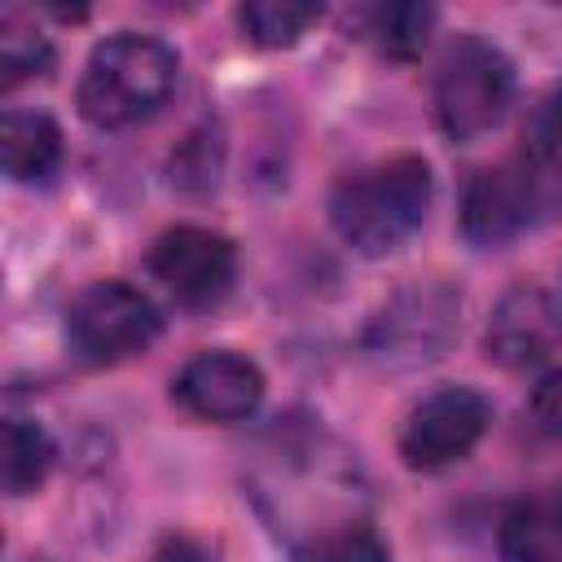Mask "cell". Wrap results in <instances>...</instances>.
Segmentation results:
<instances>
[{
	"label": "cell",
	"mask_w": 562,
	"mask_h": 562,
	"mask_svg": "<svg viewBox=\"0 0 562 562\" xmlns=\"http://www.w3.org/2000/svg\"><path fill=\"white\" fill-rule=\"evenodd\" d=\"M531 417L544 435L562 439V369H549L536 386H531Z\"/></svg>",
	"instance_id": "obj_20"
},
{
	"label": "cell",
	"mask_w": 562,
	"mask_h": 562,
	"mask_svg": "<svg viewBox=\"0 0 562 562\" xmlns=\"http://www.w3.org/2000/svg\"><path fill=\"white\" fill-rule=\"evenodd\" d=\"M492 422V404L474 386H435L400 426V457L408 470H443L474 452Z\"/></svg>",
	"instance_id": "obj_7"
},
{
	"label": "cell",
	"mask_w": 562,
	"mask_h": 562,
	"mask_svg": "<svg viewBox=\"0 0 562 562\" xmlns=\"http://www.w3.org/2000/svg\"><path fill=\"white\" fill-rule=\"evenodd\" d=\"M299 562H391V549L373 531V522L360 518V522H347V527L329 531L325 540H316L307 553H299Z\"/></svg>",
	"instance_id": "obj_17"
},
{
	"label": "cell",
	"mask_w": 562,
	"mask_h": 562,
	"mask_svg": "<svg viewBox=\"0 0 562 562\" xmlns=\"http://www.w3.org/2000/svg\"><path fill=\"white\" fill-rule=\"evenodd\" d=\"M53 66V48L35 26H22L18 13H4L0 22V88H18L26 79L48 75Z\"/></svg>",
	"instance_id": "obj_16"
},
{
	"label": "cell",
	"mask_w": 562,
	"mask_h": 562,
	"mask_svg": "<svg viewBox=\"0 0 562 562\" xmlns=\"http://www.w3.org/2000/svg\"><path fill=\"white\" fill-rule=\"evenodd\" d=\"M496 540L505 562H562V496L514 505Z\"/></svg>",
	"instance_id": "obj_12"
},
{
	"label": "cell",
	"mask_w": 562,
	"mask_h": 562,
	"mask_svg": "<svg viewBox=\"0 0 562 562\" xmlns=\"http://www.w3.org/2000/svg\"><path fill=\"white\" fill-rule=\"evenodd\" d=\"M553 220H562V154L544 149H518L509 162L474 171L461 198V233L474 246H501Z\"/></svg>",
	"instance_id": "obj_3"
},
{
	"label": "cell",
	"mask_w": 562,
	"mask_h": 562,
	"mask_svg": "<svg viewBox=\"0 0 562 562\" xmlns=\"http://www.w3.org/2000/svg\"><path fill=\"white\" fill-rule=\"evenodd\" d=\"M61 162V127L44 110H4L0 167L13 184H40Z\"/></svg>",
	"instance_id": "obj_11"
},
{
	"label": "cell",
	"mask_w": 562,
	"mask_h": 562,
	"mask_svg": "<svg viewBox=\"0 0 562 562\" xmlns=\"http://www.w3.org/2000/svg\"><path fill=\"white\" fill-rule=\"evenodd\" d=\"M149 272L167 285V294L184 307H211L228 294L237 272V250L224 233L202 224H176L154 237Z\"/></svg>",
	"instance_id": "obj_8"
},
{
	"label": "cell",
	"mask_w": 562,
	"mask_h": 562,
	"mask_svg": "<svg viewBox=\"0 0 562 562\" xmlns=\"http://www.w3.org/2000/svg\"><path fill=\"white\" fill-rule=\"evenodd\" d=\"M461 334V290L448 281H408L364 329V351L391 369L439 360Z\"/></svg>",
	"instance_id": "obj_5"
},
{
	"label": "cell",
	"mask_w": 562,
	"mask_h": 562,
	"mask_svg": "<svg viewBox=\"0 0 562 562\" xmlns=\"http://www.w3.org/2000/svg\"><path fill=\"white\" fill-rule=\"evenodd\" d=\"M509 101H514V66L496 44L479 35H461L457 44H448L435 70V119L448 140L457 145L479 140L505 119Z\"/></svg>",
	"instance_id": "obj_4"
},
{
	"label": "cell",
	"mask_w": 562,
	"mask_h": 562,
	"mask_svg": "<svg viewBox=\"0 0 562 562\" xmlns=\"http://www.w3.org/2000/svg\"><path fill=\"white\" fill-rule=\"evenodd\" d=\"M162 316L158 307L127 281H92L75 294L66 312V338L79 360L88 364H119L127 356L149 351L158 338Z\"/></svg>",
	"instance_id": "obj_6"
},
{
	"label": "cell",
	"mask_w": 562,
	"mask_h": 562,
	"mask_svg": "<svg viewBox=\"0 0 562 562\" xmlns=\"http://www.w3.org/2000/svg\"><path fill=\"white\" fill-rule=\"evenodd\" d=\"M176 75L180 57L171 44L119 31L88 53L79 75V114L97 127H132L171 97Z\"/></svg>",
	"instance_id": "obj_2"
},
{
	"label": "cell",
	"mask_w": 562,
	"mask_h": 562,
	"mask_svg": "<svg viewBox=\"0 0 562 562\" xmlns=\"http://www.w3.org/2000/svg\"><path fill=\"white\" fill-rule=\"evenodd\" d=\"M171 400L202 422H246L263 400V373L241 351H198L176 373Z\"/></svg>",
	"instance_id": "obj_10"
},
{
	"label": "cell",
	"mask_w": 562,
	"mask_h": 562,
	"mask_svg": "<svg viewBox=\"0 0 562 562\" xmlns=\"http://www.w3.org/2000/svg\"><path fill=\"white\" fill-rule=\"evenodd\" d=\"M487 360L501 369H536L562 351V303L531 281L509 285L483 329Z\"/></svg>",
	"instance_id": "obj_9"
},
{
	"label": "cell",
	"mask_w": 562,
	"mask_h": 562,
	"mask_svg": "<svg viewBox=\"0 0 562 562\" xmlns=\"http://www.w3.org/2000/svg\"><path fill=\"white\" fill-rule=\"evenodd\" d=\"M369 40L386 53V57H417L435 31V9L430 4H378L369 9Z\"/></svg>",
	"instance_id": "obj_15"
},
{
	"label": "cell",
	"mask_w": 562,
	"mask_h": 562,
	"mask_svg": "<svg viewBox=\"0 0 562 562\" xmlns=\"http://www.w3.org/2000/svg\"><path fill=\"white\" fill-rule=\"evenodd\" d=\"M53 439L40 422L31 417H9L4 422V457H0V474H4V492L9 496H31L48 470H53Z\"/></svg>",
	"instance_id": "obj_13"
},
{
	"label": "cell",
	"mask_w": 562,
	"mask_h": 562,
	"mask_svg": "<svg viewBox=\"0 0 562 562\" xmlns=\"http://www.w3.org/2000/svg\"><path fill=\"white\" fill-rule=\"evenodd\" d=\"M522 149L562 154V83H553L549 92H540L536 105L527 110V123H522Z\"/></svg>",
	"instance_id": "obj_19"
},
{
	"label": "cell",
	"mask_w": 562,
	"mask_h": 562,
	"mask_svg": "<svg viewBox=\"0 0 562 562\" xmlns=\"http://www.w3.org/2000/svg\"><path fill=\"white\" fill-rule=\"evenodd\" d=\"M430 167L417 154H395L342 176L329 193V224L356 255H391L404 246L430 211Z\"/></svg>",
	"instance_id": "obj_1"
},
{
	"label": "cell",
	"mask_w": 562,
	"mask_h": 562,
	"mask_svg": "<svg viewBox=\"0 0 562 562\" xmlns=\"http://www.w3.org/2000/svg\"><path fill=\"white\" fill-rule=\"evenodd\" d=\"M149 562H215V558H211V549L198 544L193 536H167V540L149 553Z\"/></svg>",
	"instance_id": "obj_21"
},
{
	"label": "cell",
	"mask_w": 562,
	"mask_h": 562,
	"mask_svg": "<svg viewBox=\"0 0 562 562\" xmlns=\"http://www.w3.org/2000/svg\"><path fill=\"white\" fill-rule=\"evenodd\" d=\"M316 22H321V4H303V0H250L237 9V26L259 48H290Z\"/></svg>",
	"instance_id": "obj_14"
},
{
	"label": "cell",
	"mask_w": 562,
	"mask_h": 562,
	"mask_svg": "<svg viewBox=\"0 0 562 562\" xmlns=\"http://www.w3.org/2000/svg\"><path fill=\"white\" fill-rule=\"evenodd\" d=\"M220 154H224V145H220V136H211V127L206 132H193L180 145V154L171 158V184H180L189 193L215 189V180H220Z\"/></svg>",
	"instance_id": "obj_18"
}]
</instances>
